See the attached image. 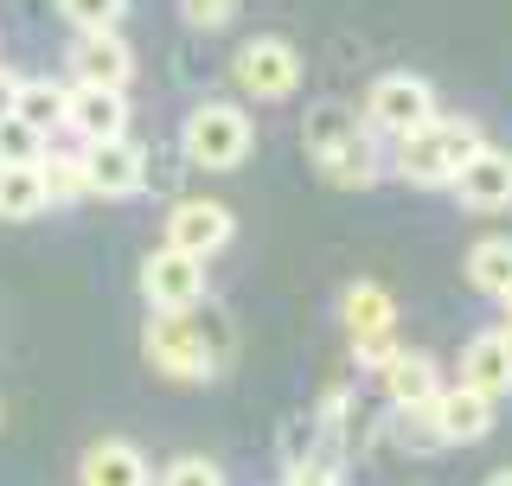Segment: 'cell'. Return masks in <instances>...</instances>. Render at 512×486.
<instances>
[{
  "label": "cell",
  "instance_id": "d6986e66",
  "mask_svg": "<svg viewBox=\"0 0 512 486\" xmlns=\"http://www.w3.org/2000/svg\"><path fill=\"white\" fill-rule=\"evenodd\" d=\"M352 135H365V122H359V109H352V103H340V96H320V103L308 109V122H301V141H308L314 160L333 154Z\"/></svg>",
  "mask_w": 512,
  "mask_h": 486
},
{
  "label": "cell",
  "instance_id": "2e32d148",
  "mask_svg": "<svg viewBox=\"0 0 512 486\" xmlns=\"http://www.w3.org/2000/svg\"><path fill=\"white\" fill-rule=\"evenodd\" d=\"M314 167H320V180H327V186H340V192H365V186H378V180H384V148H378L372 135H352V141H340L333 154H320Z\"/></svg>",
  "mask_w": 512,
  "mask_h": 486
},
{
  "label": "cell",
  "instance_id": "30bf717a",
  "mask_svg": "<svg viewBox=\"0 0 512 486\" xmlns=\"http://www.w3.org/2000/svg\"><path fill=\"white\" fill-rule=\"evenodd\" d=\"M71 84H84V90H128V84H135V45H128L122 32H77Z\"/></svg>",
  "mask_w": 512,
  "mask_h": 486
},
{
  "label": "cell",
  "instance_id": "f1b7e54d",
  "mask_svg": "<svg viewBox=\"0 0 512 486\" xmlns=\"http://www.w3.org/2000/svg\"><path fill=\"white\" fill-rule=\"evenodd\" d=\"M13 90H20V77H13V71H0V122L13 116Z\"/></svg>",
  "mask_w": 512,
  "mask_h": 486
},
{
  "label": "cell",
  "instance_id": "e0dca14e",
  "mask_svg": "<svg viewBox=\"0 0 512 486\" xmlns=\"http://www.w3.org/2000/svg\"><path fill=\"white\" fill-rule=\"evenodd\" d=\"M64 103H71V84H52V77H20V90H13V122H26L32 135L52 148V135L64 128Z\"/></svg>",
  "mask_w": 512,
  "mask_h": 486
},
{
  "label": "cell",
  "instance_id": "603a6c76",
  "mask_svg": "<svg viewBox=\"0 0 512 486\" xmlns=\"http://www.w3.org/2000/svg\"><path fill=\"white\" fill-rule=\"evenodd\" d=\"M58 13L77 32H116L122 13H128V0H58Z\"/></svg>",
  "mask_w": 512,
  "mask_h": 486
},
{
  "label": "cell",
  "instance_id": "7402d4cb",
  "mask_svg": "<svg viewBox=\"0 0 512 486\" xmlns=\"http://www.w3.org/2000/svg\"><path fill=\"white\" fill-rule=\"evenodd\" d=\"M45 212V186H39V167H0V218L26 224Z\"/></svg>",
  "mask_w": 512,
  "mask_h": 486
},
{
  "label": "cell",
  "instance_id": "484cf974",
  "mask_svg": "<svg viewBox=\"0 0 512 486\" xmlns=\"http://www.w3.org/2000/svg\"><path fill=\"white\" fill-rule=\"evenodd\" d=\"M180 20L192 32H224L237 20V0H180Z\"/></svg>",
  "mask_w": 512,
  "mask_h": 486
},
{
  "label": "cell",
  "instance_id": "4fadbf2b",
  "mask_svg": "<svg viewBox=\"0 0 512 486\" xmlns=\"http://www.w3.org/2000/svg\"><path fill=\"white\" fill-rule=\"evenodd\" d=\"M77 486H154V467L135 442L122 435H103L77 455Z\"/></svg>",
  "mask_w": 512,
  "mask_h": 486
},
{
  "label": "cell",
  "instance_id": "ac0fdd59",
  "mask_svg": "<svg viewBox=\"0 0 512 486\" xmlns=\"http://www.w3.org/2000/svg\"><path fill=\"white\" fill-rule=\"evenodd\" d=\"M340 327H346L352 339L397 333V301H391V288H378V282H352L346 295H340Z\"/></svg>",
  "mask_w": 512,
  "mask_h": 486
},
{
  "label": "cell",
  "instance_id": "1f68e13d",
  "mask_svg": "<svg viewBox=\"0 0 512 486\" xmlns=\"http://www.w3.org/2000/svg\"><path fill=\"white\" fill-rule=\"evenodd\" d=\"M500 339H506V359H512V327H500Z\"/></svg>",
  "mask_w": 512,
  "mask_h": 486
},
{
  "label": "cell",
  "instance_id": "9a60e30c",
  "mask_svg": "<svg viewBox=\"0 0 512 486\" xmlns=\"http://www.w3.org/2000/svg\"><path fill=\"white\" fill-rule=\"evenodd\" d=\"M461 391H480L487 403H500L512 391V359H506V339L500 327H487V333H474L468 346H461Z\"/></svg>",
  "mask_w": 512,
  "mask_h": 486
},
{
  "label": "cell",
  "instance_id": "d4e9b609",
  "mask_svg": "<svg viewBox=\"0 0 512 486\" xmlns=\"http://www.w3.org/2000/svg\"><path fill=\"white\" fill-rule=\"evenodd\" d=\"M154 486H224V467H218V461H205V455H180V461L160 467V480H154Z\"/></svg>",
  "mask_w": 512,
  "mask_h": 486
},
{
  "label": "cell",
  "instance_id": "7c38bea8",
  "mask_svg": "<svg viewBox=\"0 0 512 486\" xmlns=\"http://www.w3.org/2000/svg\"><path fill=\"white\" fill-rule=\"evenodd\" d=\"M448 192H455L468 212H506V205H512V154L487 141V148L448 180Z\"/></svg>",
  "mask_w": 512,
  "mask_h": 486
},
{
  "label": "cell",
  "instance_id": "cb8c5ba5",
  "mask_svg": "<svg viewBox=\"0 0 512 486\" xmlns=\"http://www.w3.org/2000/svg\"><path fill=\"white\" fill-rule=\"evenodd\" d=\"M39 154H45V141L32 135L26 122H0V167H39Z\"/></svg>",
  "mask_w": 512,
  "mask_h": 486
},
{
  "label": "cell",
  "instance_id": "8fae6325",
  "mask_svg": "<svg viewBox=\"0 0 512 486\" xmlns=\"http://www.w3.org/2000/svg\"><path fill=\"white\" fill-rule=\"evenodd\" d=\"M64 135H77V148L128 135V90H84V84H71V103H64Z\"/></svg>",
  "mask_w": 512,
  "mask_h": 486
},
{
  "label": "cell",
  "instance_id": "83f0119b",
  "mask_svg": "<svg viewBox=\"0 0 512 486\" xmlns=\"http://www.w3.org/2000/svg\"><path fill=\"white\" fill-rule=\"evenodd\" d=\"M282 486H340V474H333L327 461H308V467H288Z\"/></svg>",
  "mask_w": 512,
  "mask_h": 486
},
{
  "label": "cell",
  "instance_id": "f546056e",
  "mask_svg": "<svg viewBox=\"0 0 512 486\" xmlns=\"http://www.w3.org/2000/svg\"><path fill=\"white\" fill-rule=\"evenodd\" d=\"M500 314H506L500 327H512V282H506V295H500Z\"/></svg>",
  "mask_w": 512,
  "mask_h": 486
},
{
  "label": "cell",
  "instance_id": "9c48e42d",
  "mask_svg": "<svg viewBox=\"0 0 512 486\" xmlns=\"http://www.w3.org/2000/svg\"><path fill=\"white\" fill-rule=\"evenodd\" d=\"M77 154H84V186H90V199H135V192L148 186V154H141L128 135L90 141V148H77Z\"/></svg>",
  "mask_w": 512,
  "mask_h": 486
},
{
  "label": "cell",
  "instance_id": "52a82bcc",
  "mask_svg": "<svg viewBox=\"0 0 512 486\" xmlns=\"http://www.w3.org/2000/svg\"><path fill=\"white\" fill-rule=\"evenodd\" d=\"M167 250H180L192 256V263H212V256L231 250V237H237V218H231V205L224 199H180L167 212Z\"/></svg>",
  "mask_w": 512,
  "mask_h": 486
},
{
  "label": "cell",
  "instance_id": "ba28073f",
  "mask_svg": "<svg viewBox=\"0 0 512 486\" xmlns=\"http://www.w3.org/2000/svg\"><path fill=\"white\" fill-rule=\"evenodd\" d=\"M141 295H148V314H186V307L205 301V263L160 243V250L141 256Z\"/></svg>",
  "mask_w": 512,
  "mask_h": 486
},
{
  "label": "cell",
  "instance_id": "44dd1931",
  "mask_svg": "<svg viewBox=\"0 0 512 486\" xmlns=\"http://www.w3.org/2000/svg\"><path fill=\"white\" fill-rule=\"evenodd\" d=\"M461 269H468V288H480V295L500 301L506 282H512V237H480Z\"/></svg>",
  "mask_w": 512,
  "mask_h": 486
},
{
  "label": "cell",
  "instance_id": "7a4b0ae2",
  "mask_svg": "<svg viewBox=\"0 0 512 486\" xmlns=\"http://www.w3.org/2000/svg\"><path fill=\"white\" fill-rule=\"evenodd\" d=\"M480 148H487L480 122H468V116H429L423 128H410V135L391 141L384 173H397L404 186H448Z\"/></svg>",
  "mask_w": 512,
  "mask_h": 486
},
{
  "label": "cell",
  "instance_id": "3957f363",
  "mask_svg": "<svg viewBox=\"0 0 512 486\" xmlns=\"http://www.w3.org/2000/svg\"><path fill=\"white\" fill-rule=\"evenodd\" d=\"M250 141H256V122H250L244 103H231V96H205V103H192L186 122H180V154L192 167H205V173L244 167Z\"/></svg>",
  "mask_w": 512,
  "mask_h": 486
},
{
  "label": "cell",
  "instance_id": "6da1fadb",
  "mask_svg": "<svg viewBox=\"0 0 512 486\" xmlns=\"http://www.w3.org/2000/svg\"><path fill=\"white\" fill-rule=\"evenodd\" d=\"M141 352H148V365L160 378L199 384V378H218L224 359H231V327L199 314V307H186V314H148Z\"/></svg>",
  "mask_w": 512,
  "mask_h": 486
},
{
  "label": "cell",
  "instance_id": "8992f818",
  "mask_svg": "<svg viewBox=\"0 0 512 486\" xmlns=\"http://www.w3.org/2000/svg\"><path fill=\"white\" fill-rule=\"evenodd\" d=\"M410 423L423 429V442H416V448H468V442H487V435H493V403L480 397V391L442 384V391L429 397Z\"/></svg>",
  "mask_w": 512,
  "mask_h": 486
},
{
  "label": "cell",
  "instance_id": "ffe728a7",
  "mask_svg": "<svg viewBox=\"0 0 512 486\" xmlns=\"http://www.w3.org/2000/svg\"><path fill=\"white\" fill-rule=\"evenodd\" d=\"M39 186H45V205H77V199H90V186H84V154H77V148H45V154H39Z\"/></svg>",
  "mask_w": 512,
  "mask_h": 486
},
{
  "label": "cell",
  "instance_id": "d6a6232c",
  "mask_svg": "<svg viewBox=\"0 0 512 486\" xmlns=\"http://www.w3.org/2000/svg\"><path fill=\"white\" fill-rule=\"evenodd\" d=\"M0 423H7V403H0Z\"/></svg>",
  "mask_w": 512,
  "mask_h": 486
},
{
  "label": "cell",
  "instance_id": "277c9868",
  "mask_svg": "<svg viewBox=\"0 0 512 486\" xmlns=\"http://www.w3.org/2000/svg\"><path fill=\"white\" fill-rule=\"evenodd\" d=\"M429 116H442V109H436V84L416 77V71L372 77L365 109H359V122H365V135H372V141H397V135H410V128H423Z\"/></svg>",
  "mask_w": 512,
  "mask_h": 486
},
{
  "label": "cell",
  "instance_id": "5b68a950",
  "mask_svg": "<svg viewBox=\"0 0 512 486\" xmlns=\"http://www.w3.org/2000/svg\"><path fill=\"white\" fill-rule=\"evenodd\" d=\"M231 84L250 96V103H282V96H295L301 84V52L276 32H256L231 52Z\"/></svg>",
  "mask_w": 512,
  "mask_h": 486
},
{
  "label": "cell",
  "instance_id": "4dcf8cb0",
  "mask_svg": "<svg viewBox=\"0 0 512 486\" xmlns=\"http://www.w3.org/2000/svg\"><path fill=\"white\" fill-rule=\"evenodd\" d=\"M480 486H512V467H500V474H487Z\"/></svg>",
  "mask_w": 512,
  "mask_h": 486
},
{
  "label": "cell",
  "instance_id": "4316f807",
  "mask_svg": "<svg viewBox=\"0 0 512 486\" xmlns=\"http://www.w3.org/2000/svg\"><path fill=\"white\" fill-rule=\"evenodd\" d=\"M397 352V333H378V339H352V359L359 365H372V371H384V359Z\"/></svg>",
  "mask_w": 512,
  "mask_h": 486
},
{
  "label": "cell",
  "instance_id": "5bb4252c",
  "mask_svg": "<svg viewBox=\"0 0 512 486\" xmlns=\"http://www.w3.org/2000/svg\"><path fill=\"white\" fill-rule=\"evenodd\" d=\"M378 391L391 397V410L416 416L429 397L442 391V371H436V359H429V352H410V346H397L391 359H384V371H378Z\"/></svg>",
  "mask_w": 512,
  "mask_h": 486
}]
</instances>
